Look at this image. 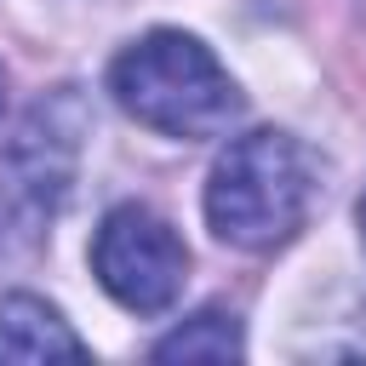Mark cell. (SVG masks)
<instances>
[{
	"label": "cell",
	"instance_id": "7",
	"mask_svg": "<svg viewBox=\"0 0 366 366\" xmlns=\"http://www.w3.org/2000/svg\"><path fill=\"white\" fill-rule=\"evenodd\" d=\"M0 114H6V69H0Z\"/></svg>",
	"mask_w": 366,
	"mask_h": 366
},
{
	"label": "cell",
	"instance_id": "2",
	"mask_svg": "<svg viewBox=\"0 0 366 366\" xmlns=\"http://www.w3.org/2000/svg\"><path fill=\"white\" fill-rule=\"evenodd\" d=\"M206 229L234 252H274L297 240L315 206V160L292 132H246L206 172Z\"/></svg>",
	"mask_w": 366,
	"mask_h": 366
},
{
	"label": "cell",
	"instance_id": "4",
	"mask_svg": "<svg viewBox=\"0 0 366 366\" xmlns=\"http://www.w3.org/2000/svg\"><path fill=\"white\" fill-rule=\"evenodd\" d=\"M86 337L34 292L0 297V360H86Z\"/></svg>",
	"mask_w": 366,
	"mask_h": 366
},
{
	"label": "cell",
	"instance_id": "3",
	"mask_svg": "<svg viewBox=\"0 0 366 366\" xmlns=\"http://www.w3.org/2000/svg\"><path fill=\"white\" fill-rule=\"evenodd\" d=\"M92 274L126 315H166L183 297L189 246L154 206L126 200V206H109L92 234Z\"/></svg>",
	"mask_w": 366,
	"mask_h": 366
},
{
	"label": "cell",
	"instance_id": "1",
	"mask_svg": "<svg viewBox=\"0 0 366 366\" xmlns=\"http://www.w3.org/2000/svg\"><path fill=\"white\" fill-rule=\"evenodd\" d=\"M109 97L137 126L177 143L223 137L246 109L234 74L212 57L206 40L183 29H149L132 46H120L109 63Z\"/></svg>",
	"mask_w": 366,
	"mask_h": 366
},
{
	"label": "cell",
	"instance_id": "5",
	"mask_svg": "<svg viewBox=\"0 0 366 366\" xmlns=\"http://www.w3.org/2000/svg\"><path fill=\"white\" fill-rule=\"evenodd\" d=\"M149 355L154 360H240L246 337H240V320L229 309H200L183 326H172Z\"/></svg>",
	"mask_w": 366,
	"mask_h": 366
},
{
	"label": "cell",
	"instance_id": "6",
	"mask_svg": "<svg viewBox=\"0 0 366 366\" xmlns=\"http://www.w3.org/2000/svg\"><path fill=\"white\" fill-rule=\"evenodd\" d=\"M355 223H360V246H366V194H360V206H355Z\"/></svg>",
	"mask_w": 366,
	"mask_h": 366
}]
</instances>
